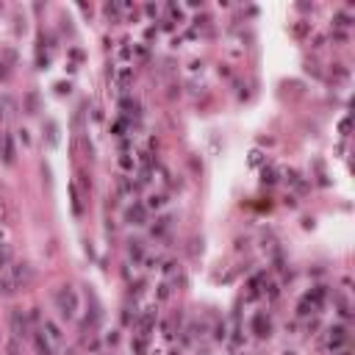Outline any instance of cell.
Listing matches in <instances>:
<instances>
[{"instance_id":"6da1fadb","label":"cell","mask_w":355,"mask_h":355,"mask_svg":"<svg viewBox=\"0 0 355 355\" xmlns=\"http://www.w3.org/2000/svg\"><path fill=\"white\" fill-rule=\"evenodd\" d=\"M59 303H61V314L64 316L75 314V297H72V291H64V294L59 297Z\"/></svg>"}]
</instances>
